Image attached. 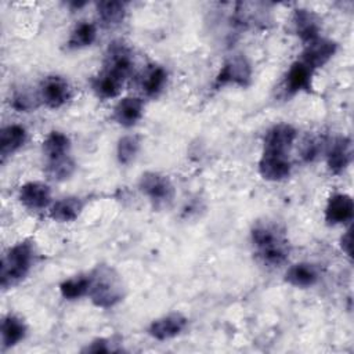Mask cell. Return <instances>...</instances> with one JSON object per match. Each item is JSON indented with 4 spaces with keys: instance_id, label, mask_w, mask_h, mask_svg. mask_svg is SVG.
<instances>
[{
    "instance_id": "cell-19",
    "label": "cell",
    "mask_w": 354,
    "mask_h": 354,
    "mask_svg": "<svg viewBox=\"0 0 354 354\" xmlns=\"http://www.w3.org/2000/svg\"><path fill=\"white\" fill-rule=\"evenodd\" d=\"M26 141V130L21 124H8L0 133V153L4 160L7 156L18 151Z\"/></svg>"
},
{
    "instance_id": "cell-16",
    "label": "cell",
    "mask_w": 354,
    "mask_h": 354,
    "mask_svg": "<svg viewBox=\"0 0 354 354\" xmlns=\"http://www.w3.org/2000/svg\"><path fill=\"white\" fill-rule=\"evenodd\" d=\"M311 76H313V69L310 66H307L301 61L293 62L285 79L286 91L290 94H295L303 90L308 91L311 88Z\"/></svg>"
},
{
    "instance_id": "cell-31",
    "label": "cell",
    "mask_w": 354,
    "mask_h": 354,
    "mask_svg": "<svg viewBox=\"0 0 354 354\" xmlns=\"http://www.w3.org/2000/svg\"><path fill=\"white\" fill-rule=\"evenodd\" d=\"M11 105L12 108H15L17 111H28L33 106V102L32 100L25 94V93H17L14 97H12V101H11Z\"/></svg>"
},
{
    "instance_id": "cell-18",
    "label": "cell",
    "mask_w": 354,
    "mask_h": 354,
    "mask_svg": "<svg viewBox=\"0 0 354 354\" xmlns=\"http://www.w3.org/2000/svg\"><path fill=\"white\" fill-rule=\"evenodd\" d=\"M293 25L299 37L306 43L319 37V25L315 15L304 8H299L293 14Z\"/></svg>"
},
{
    "instance_id": "cell-20",
    "label": "cell",
    "mask_w": 354,
    "mask_h": 354,
    "mask_svg": "<svg viewBox=\"0 0 354 354\" xmlns=\"http://www.w3.org/2000/svg\"><path fill=\"white\" fill-rule=\"evenodd\" d=\"M84 203L80 198L68 196L57 201L50 207V217L58 223H71L79 217Z\"/></svg>"
},
{
    "instance_id": "cell-14",
    "label": "cell",
    "mask_w": 354,
    "mask_h": 354,
    "mask_svg": "<svg viewBox=\"0 0 354 354\" xmlns=\"http://www.w3.org/2000/svg\"><path fill=\"white\" fill-rule=\"evenodd\" d=\"M126 79L127 77L123 75L104 66V69L91 80V87L100 98L108 100L119 95Z\"/></svg>"
},
{
    "instance_id": "cell-27",
    "label": "cell",
    "mask_w": 354,
    "mask_h": 354,
    "mask_svg": "<svg viewBox=\"0 0 354 354\" xmlns=\"http://www.w3.org/2000/svg\"><path fill=\"white\" fill-rule=\"evenodd\" d=\"M140 151V138L136 134H127L119 138L116 156L120 165H130Z\"/></svg>"
},
{
    "instance_id": "cell-4",
    "label": "cell",
    "mask_w": 354,
    "mask_h": 354,
    "mask_svg": "<svg viewBox=\"0 0 354 354\" xmlns=\"http://www.w3.org/2000/svg\"><path fill=\"white\" fill-rule=\"evenodd\" d=\"M252 80V68L243 55H232L221 66L216 76L214 87L220 88L227 84H235L241 87L249 86Z\"/></svg>"
},
{
    "instance_id": "cell-12",
    "label": "cell",
    "mask_w": 354,
    "mask_h": 354,
    "mask_svg": "<svg viewBox=\"0 0 354 354\" xmlns=\"http://www.w3.org/2000/svg\"><path fill=\"white\" fill-rule=\"evenodd\" d=\"M19 202L32 210H40L50 205L51 191L50 187L40 181H28L19 187L18 191Z\"/></svg>"
},
{
    "instance_id": "cell-10",
    "label": "cell",
    "mask_w": 354,
    "mask_h": 354,
    "mask_svg": "<svg viewBox=\"0 0 354 354\" xmlns=\"http://www.w3.org/2000/svg\"><path fill=\"white\" fill-rule=\"evenodd\" d=\"M71 97L68 82L61 76H47L40 84V98L51 109L61 108Z\"/></svg>"
},
{
    "instance_id": "cell-28",
    "label": "cell",
    "mask_w": 354,
    "mask_h": 354,
    "mask_svg": "<svg viewBox=\"0 0 354 354\" xmlns=\"http://www.w3.org/2000/svg\"><path fill=\"white\" fill-rule=\"evenodd\" d=\"M73 170H75V163L69 158V155L58 158V159L47 160L46 173L51 180H55V181L66 180L72 176Z\"/></svg>"
},
{
    "instance_id": "cell-25",
    "label": "cell",
    "mask_w": 354,
    "mask_h": 354,
    "mask_svg": "<svg viewBox=\"0 0 354 354\" xmlns=\"http://www.w3.org/2000/svg\"><path fill=\"white\" fill-rule=\"evenodd\" d=\"M167 82V72L159 65H152L142 76L141 87L148 97H156Z\"/></svg>"
},
{
    "instance_id": "cell-8",
    "label": "cell",
    "mask_w": 354,
    "mask_h": 354,
    "mask_svg": "<svg viewBox=\"0 0 354 354\" xmlns=\"http://www.w3.org/2000/svg\"><path fill=\"white\" fill-rule=\"evenodd\" d=\"M188 319L181 313H169L153 319L148 326V335L156 340H167L178 336L187 326Z\"/></svg>"
},
{
    "instance_id": "cell-9",
    "label": "cell",
    "mask_w": 354,
    "mask_h": 354,
    "mask_svg": "<svg viewBox=\"0 0 354 354\" xmlns=\"http://www.w3.org/2000/svg\"><path fill=\"white\" fill-rule=\"evenodd\" d=\"M353 144L348 137L333 138L326 149V165L330 173L340 174L351 163Z\"/></svg>"
},
{
    "instance_id": "cell-32",
    "label": "cell",
    "mask_w": 354,
    "mask_h": 354,
    "mask_svg": "<svg viewBox=\"0 0 354 354\" xmlns=\"http://www.w3.org/2000/svg\"><path fill=\"white\" fill-rule=\"evenodd\" d=\"M340 248L347 254L351 256V230H347L340 238Z\"/></svg>"
},
{
    "instance_id": "cell-22",
    "label": "cell",
    "mask_w": 354,
    "mask_h": 354,
    "mask_svg": "<svg viewBox=\"0 0 354 354\" xmlns=\"http://www.w3.org/2000/svg\"><path fill=\"white\" fill-rule=\"evenodd\" d=\"M97 14L105 26H116L123 21L126 15V4L116 0L98 1Z\"/></svg>"
},
{
    "instance_id": "cell-11",
    "label": "cell",
    "mask_w": 354,
    "mask_h": 354,
    "mask_svg": "<svg viewBox=\"0 0 354 354\" xmlns=\"http://www.w3.org/2000/svg\"><path fill=\"white\" fill-rule=\"evenodd\" d=\"M296 140V129L288 123L274 124L264 137V149L277 153H288Z\"/></svg>"
},
{
    "instance_id": "cell-1",
    "label": "cell",
    "mask_w": 354,
    "mask_h": 354,
    "mask_svg": "<svg viewBox=\"0 0 354 354\" xmlns=\"http://www.w3.org/2000/svg\"><path fill=\"white\" fill-rule=\"evenodd\" d=\"M252 242L261 261L271 267L282 266L289 256V242L285 231L271 221H259L250 232Z\"/></svg>"
},
{
    "instance_id": "cell-2",
    "label": "cell",
    "mask_w": 354,
    "mask_h": 354,
    "mask_svg": "<svg viewBox=\"0 0 354 354\" xmlns=\"http://www.w3.org/2000/svg\"><path fill=\"white\" fill-rule=\"evenodd\" d=\"M88 296L94 306L109 308L124 296V286L119 274L108 266H98L90 274Z\"/></svg>"
},
{
    "instance_id": "cell-15",
    "label": "cell",
    "mask_w": 354,
    "mask_h": 354,
    "mask_svg": "<svg viewBox=\"0 0 354 354\" xmlns=\"http://www.w3.org/2000/svg\"><path fill=\"white\" fill-rule=\"evenodd\" d=\"M142 112H144V102L141 98L124 97L116 104L113 109V118L120 126L131 127L141 119Z\"/></svg>"
},
{
    "instance_id": "cell-24",
    "label": "cell",
    "mask_w": 354,
    "mask_h": 354,
    "mask_svg": "<svg viewBox=\"0 0 354 354\" xmlns=\"http://www.w3.org/2000/svg\"><path fill=\"white\" fill-rule=\"evenodd\" d=\"M97 37V28L91 22L82 21L79 22L71 32L69 39L66 41L68 48L76 50V48H83L87 46H91Z\"/></svg>"
},
{
    "instance_id": "cell-23",
    "label": "cell",
    "mask_w": 354,
    "mask_h": 354,
    "mask_svg": "<svg viewBox=\"0 0 354 354\" xmlns=\"http://www.w3.org/2000/svg\"><path fill=\"white\" fill-rule=\"evenodd\" d=\"M71 148V140L61 131H51L43 141V152L47 160L66 156Z\"/></svg>"
},
{
    "instance_id": "cell-26",
    "label": "cell",
    "mask_w": 354,
    "mask_h": 354,
    "mask_svg": "<svg viewBox=\"0 0 354 354\" xmlns=\"http://www.w3.org/2000/svg\"><path fill=\"white\" fill-rule=\"evenodd\" d=\"M90 289V275H79L72 277L61 282L59 292L64 299L75 300L84 295H88Z\"/></svg>"
},
{
    "instance_id": "cell-6",
    "label": "cell",
    "mask_w": 354,
    "mask_h": 354,
    "mask_svg": "<svg viewBox=\"0 0 354 354\" xmlns=\"http://www.w3.org/2000/svg\"><path fill=\"white\" fill-rule=\"evenodd\" d=\"M290 160L288 153L263 151L259 160V173L264 180L281 181L290 174Z\"/></svg>"
},
{
    "instance_id": "cell-13",
    "label": "cell",
    "mask_w": 354,
    "mask_h": 354,
    "mask_svg": "<svg viewBox=\"0 0 354 354\" xmlns=\"http://www.w3.org/2000/svg\"><path fill=\"white\" fill-rule=\"evenodd\" d=\"M354 202L347 194H333L325 207V221L329 225L344 224L353 218Z\"/></svg>"
},
{
    "instance_id": "cell-5",
    "label": "cell",
    "mask_w": 354,
    "mask_h": 354,
    "mask_svg": "<svg viewBox=\"0 0 354 354\" xmlns=\"http://www.w3.org/2000/svg\"><path fill=\"white\" fill-rule=\"evenodd\" d=\"M140 191L155 205L166 203L173 196V184L167 176L158 171H145L138 181Z\"/></svg>"
},
{
    "instance_id": "cell-29",
    "label": "cell",
    "mask_w": 354,
    "mask_h": 354,
    "mask_svg": "<svg viewBox=\"0 0 354 354\" xmlns=\"http://www.w3.org/2000/svg\"><path fill=\"white\" fill-rule=\"evenodd\" d=\"M319 152V141L315 138H307L303 141L301 156L304 160H313Z\"/></svg>"
},
{
    "instance_id": "cell-30",
    "label": "cell",
    "mask_w": 354,
    "mask_h": 354,
    "mask_svg": "<svg viewBox=\"0 0 354 354\" xmlns=\"http://www.w3.org/2000/svg\"><path fill=\"white\" fill-rule=\"evenodd\" d=\"M83 353H111L113 348L109 344L108 339H95L90 344H87L83 350Z\"/></svg>"
},
{
    "instance_id": "cell-17",
    "label": "cell",
    "mask_w": 354,
    "mask_h": 354,
    "mask_svg": "<svg viewBox=\"0 0 354 354\" xmlns=\"http://www.w3.org/2000/svg\"><path fill=\"white\" fill-rule=\"evenodd\" d=\"M319 278L318 270L311 263H296L285 272V281L296 288H310Z\"/></svg>"
},
{
    "instance_id": "cell-3",
    "label": "cell",
    "mask_w": 354,
    "mask_h": 354,
    "mask_svg": "<svg viewBox=\"0 0 354 354\" xmlns=\"http://www.w3.org/2000/svg\"><path fill=\"white\" fill-rule=\"evenodd\" d=\"M33 246L24 241L10 248L1 260V288L7 289L21 282L32 268Z\"/></svg>"
},
{
    "instance_id": "cell-7",
    "label": "cell",
    "mask_w": 354,
    "mask_h": 354,
    "mask_svg": "<svg viewBox=\"0 0 354 354\" xmlns=\"http://www.w3.org/2000/svg\"><path fill=\"white\" fill-rule=\"evenodd\" d=\"M336 48L337 44L335 41L324 37H317L313 41L304 44L300 61L314 71L324 66L335 55Z\"/></svg>"
},
{
    "instance_id": "cell-21",
    "label": "cell",
    "mask_w": 354,
    "mask_h": 354,
    "mask_svg": "<svg viewBox=\"0 0 354 354\" xmlns=\"http://www.w3.org/2000/svg\"><path fill=\"white\" fill-rule=\"evenodd\" d=\"M26 335V325L17 315H6L1 321V342L6 348L19 343Z\"/></svg>"
}]
</instances>
